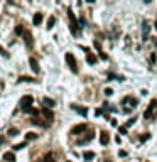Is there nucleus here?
I'll return each mask as SVG.
<instances>
[{
  "label": "nucleus",
  "instance_id": "nucleus-4",
  "mask_svg": "<svg viewBox=\"0 0 157 162\" xmlns=\"http://www.w3.org/2000/svg\"><path fill=\"white\" fill-rule=\"evenodd\" d=\"M156 107H157V100H152V101L149 103V108L145 110L144 117H145V118H150V117H152V113H154V110H156Z\"/></svg>",
  "mask_w": 157,
  "mask_h": 162
},
{
  "label": "nucleus",
  "instance_id": "nucleus-12",
  "mask_svg": "<svg viewBox=\"0 0 157 162\" xmlns=\"http://www.w3.org/2000/svg\"><path fill=\"white\" fill-rule=\"evenodd\" d=\"M41 22H42V14H35L34 19H32V24H34V25H39Z\"/></svg>",
  "mask_w": 157,
  "mask_h": 162
},
{
  "label": "nucleus",
  "instance_id": "nucleus-32",
  "mask_svg": "<svg viewBox=\"0 0 157 162\" xmlns=\"http://www.w3.org/2000/svg\"><path fill=\"white\" fill-rule=\"evenodd\" d=\"M69 162H71V161H69Z\"/></svg>",
  "mask_w": 157,
  "mask_h": 162
},
{
  "label": "nucleus",
  "instance_id": "nucleus-27",
  "mask_svg": "<svg viewBox=\"0 0 157 162\" xmlns=\"http://www.w3.org/2000/svg\"><path fill=\"white\" fill-rule=\"evenodd\" d=\"M0 53L3 54V56H5V57H7V56H9V53H7V51H5V49H3V47H2V46H0Z\"/></svg>",
  "mask_w": 157,
  "mask_h": 162
},
{
  "label": "nucleus",
  "instance_id": "nucleus-31",
  "mask_svg": "<svg viewBox=\"0 0 157 162\" xmlns=\"http://www.w3.org/2000/svg\"><path fill=\"white\" fill-rule=\"evenodd\" d=\"M105 162H110V161H105Z\"/></svg>",
  "mask_w": 157,
  "mask_h": 162
},
{
  "label": "nucleus",
  "instance_id": "nucleus-3",
  "mask_svg": "<svg viewBox=\"0 0 157 162\" xmlns=\"http://www.w3.org/2000/svg\"><path fill=\"white\" fill-rule=\"evenodd\" d=\"M66 63L69 64L71 71H73V73H78V64H76V59H74V56H73L71 53L66 54Z\"/></svg>",
  "mask_w": 157,
  "mask_h": 162
},
{
  "label": "nucleus",
  "instance_id": "nucleus-22",
  "mask_svg": "<svg viewBox=\"0 0 157 162\" xmlns=\"http://www.w3.org/2000/svg\"><path fill=\"white\" fill-rule=\"evenodd\" d=\"M7 133H9L10 137H14V135H17V133H19V130H17V128H9V132H7Z\"/></svg>",
  "mask_w": 157,
  "mask_h": 162
},
{
  "label": "nucleus",
  "instance_id": "nucleus-23",
  "mask_svg": "<svg viewBox=\"0 0 157 162\" xmlns=\"http://www.w3.org/2000/svg\"><path fill=\"white\" fill-rule=\"evenodd\" d=\"M147 34H149V24H147V22H144V36L147 37Z\"/></svg>",
  "mask_w": 157,
  "mask_h": 162
},
{
  "label": "nucleus",
  "instance_id": "nucleus-8",
  "mask_svg": "<svg viewBox=\"0 0 157 162\" xmlns=\"http://www.w3.org/2000/svg\"><path fill=\"white\" fill-rule=\"evenodd\" d=\"M71 108H73L74 111H78L80 115H85V117H86V113H88V110H86V108H83V107H78V105H71Z\"/></svg>",
  "mask_w": 157,
  "mask_h": 162
},
{
  "label": "nucleus",
  "instance_id": "nucleus-24",
  "mask_svg": "<svg viewBox=\"0 0 157 162\" xmlns=\"http://www.w3.org/2000/svg\"><path fill=\"white\" fill-rule=\"evenodd\" d=\"M25 145H27V142H22V144H17L15 147H14V149H15V150H20V149H24Z\"/></svg>",
  "mask_w": 157,
  "mask_h": 162
},
{
  "label": "nucleus",
  "instance_id": "nucleus-17",
  "mask_svg": "<svg viewBox=\"0 0 157 162\" xmlns=\"http://www.w3.org/2000/svg\"><path fill=\"white\" fill-rule=\"evenodd\" d=\"M15 34H17V36H24V34H25V31H24L22 25H17V27H15Z\"/></svg>",
  "mask_w": 157,
  "mask_h": 162
},
{
  "label": "nucleus",
  "instance_id": "nucleus-7",
  "mask_svg": "<svg viewBox=\"0 0 157 162\" xmlns=\"http://www.w3.org/2000/svg\"><path fill=\"white\" fill-rule=\"evenodd\" d=\"M122 103L125 105V103H128L130 107H135L137 105V98H132V96H127V98H123L122 100Z\"/></svg>",
  "mask_w": 157,
  "mask_h": 162
},
{
  "label": "nucleus",
  "instance_id": "nucleus-5",
  "mask_svg": "<svg viewBox=\"0 0 157 162\" xmlns=\"http://www.w3.org/2000/svg\"><path fill=\"white\" fill-rule=\"evenodd\" d=\"M85 130H86V125L81 123V125L73 127V128H71V133H73V135H78V133H81V132H85Z\"/></svg>",
  "mask_w": 157,
  "mask_h": 162
},
{
  "label": "nucleus",
  "instance_id": "nucleus-18",
  "mask_svg": "<svg viewBox=\"0 0 157 162\" xmlns=\"http://www.w3.org/2000/svg\"><path fill=\"white\" fill-rule=\"evenodd\" d=\"M83 157H85V161H91V159L95 157V154H93V152H85Z\"/></svg>",
  "mask_w": 157,
  "mask_h": 162
},
{
  "label": "nucleus",
  "instance_id": "nucleus-29",
  "mask_svg": "<svg viewBox=\"0 0 157 162\" xmlns=\"http://www.w3.org/2000/svg\"><path fill=\"white\" fill-rule=\"evenodd\" d=\"M118 155H120V157H127V152H125V150H120Z\"/></svg>",
  "mask_w": 157,
  "mask_h": 162
},
{
  "label": "nucleus",
  "instance_id": "nucleus-30",
  "mask_svg": "<svg viewBox=\"0 0 157 162\" xmlns=\"http://www.w3.org/2000/svg\"><path fill=\"white\" fill-rule=\"evenodd\" d=\"M156 29H157V20H156Z\"/></svg>",
  "mask_w": 157,
  "mask_h": 162
},
{
  "label": "nucleus",
  "instance_id": "nucleus-10",
  "mask_svg": "<svg viewBox=\"0 0 157 162\" xmlns=\"http://www.w3.org/2000/svg\"><path fill=\"white\" fill-rule=\"evenodd\" d=\"M100 142H102V145H106L108 142H110V137H108L106 132H102V135H100Z\"/></svg>",
  "mask_w": 157,
  "mask_h": 162
},
{
  "label": "nucleus",
  "instance_id": "nucleus-26",
  "mask_svg": "<svg viewBox=\"0 0 157 162\" xmlns=\"http://www.w3.org/2000/svg\"><path fill=\"white\" fill-rule=\"evenodd\" d=\"M118 132H120V133H125V135H127V127H120V128H118Z\"/></svg>",
  "mask_w": 157,
  "mask_h": 162
},
{
  "label": "nucleus",
  "instance_id": "nucleus-1",
  "mask_svg": "<svg viewBox=\"0 0 157 162\" xmlns=\"http://www.w3.org/2000/svg\"><path fill=\"white\" fill-rule=\"evenodd\" d=\"M68 15H69V24H71V34H73V36H78V34H80V25H78L76 15H74L71 10L68 12Z\"/></svg>",
  "mask_w": 157,
  "mask_h": 162
},
{
  "label": "nucleus",
  "instance_id": "nucleus-16",
  "mask_svg": "<svg viewBox=\"0 0 157 162\" xmlns=\"http://www.w3.org/2000/svg\"><path fill=\"white\" fill-rule=\"evenodd\" d=\"M86 61H88V64H95V63H96V56H95V54H88Z\"/></svg>",
  "mask_w": 157,
  "mask_h": 162
},
{
  "label": "nucleus",
  "instance_id": "nucleus-14",
  "mask_svg": "<svg viewBox=\"0 0 157 162\" xmlns=\"http://www.w3.org/2000/svg\"><path fill=\"white\" fill-rule=\"evenodd\" d=\"M3 159H5V161H9V162L15 161V157H14V154H12V152H5V154H3Z\"/></svg>",
  "mask_w": 157,
  "mask_h": 162
},
{
  "label": "nucleus",
  "instance_id": "nucleus-25",
  "mask_svg": "<svg viewBox=\"0 0 157 162\" xmlns=\"http://www.w3.org/2000/svg\"><path fill=\"white\" fill-rule=\"evenodd\" d=\"M134 123H135V117H132V118H130V120H128V122H127V127L134 125Z\"/></svg>",
  "mask_w": 157,
  "mask_h": 162
},
{
  "label": "nucleus",
  "instance_id": "nucleus-21",
  "mask_svg": "<svg viewBox=\"0 0 157 162\" xmlns=\"http://www.w3.org/2000/svg\"><path fill=\"white\" fill-rule=\"evenodd\" d=\"M44 162H54V155H52V154H46Z\"/></svg>",
  "mask_w": 157,
  "mask_h": 162
},
{
  "label": "nucleus",
  "instance_id": "nucleus-15",
  "mask_svg": "<svg viewBox=\"0 0 157 162\" xmlns=\"http://www.w3.org/2000/svg\"><path fill=\"white\" fill-rule=\"evenodd\" d=\"M20 83H34V78H29V76H20L19 78Z\"/></svg>",
  "mask_w": 157,
  "mask_h": 162
},
{
  "label": "nucleus",
  "instance_id": "nucleus-13",
  "mask_svg": "<svg viewBox=\"0 0 157 162\" xmlns=\"http://www.w3.org/2000/svg\"><path fill=\"white\" fill-rule=\"evenodd\" d=\"M42 103H44L46 107H54V105H56V101H54L52 98H47V96H46V98L42 100Z\"/></svg>",
  "mask_w": 157,
  "mask_h": 162
},
{
  "label": "nucleus",
  "instance_id": "nucleus-6",
  "mask_svg": "<svg viewBox=\"0 0 157 162\" xmlns=\"http://www.w3.org/2000/svg\"><path fill=\"white\" fill-rule=\"evenodd\" d=\"M29 64H31V69L34 73H39V63H37L35 57H31V59H29Z\"/></svg>",
  "mask_w": 157,
  "mask_h": 162
},
{
  "label": "nucleus",
  "instance_id": "nucleus-19",
  "mask_svg": "<svg viewBox=\"0 0 157 162\" xmlns=\"http://www.w3.org/2000/svg\"><path fill=\"white\" fill-rule=\"evenodd\" d=\"M25 139H27V140H34V139H37V133H34V132H29V133L25 135Z\"/></svg>",
  "mask_w": 157,
  "mask_h": 162
},
{
  "label": "nucleus",
  "instance_id": "nucleus-9",
  "mask_svg": "<svg viewBox=\"0 0 157 162\" xmlns=\"http://www.w3.org/2000/svg\"><path fill=\"white\" fill-rule=\"evenodd\" d=\"M42 115H44V117H46V118H47L49 122H51L52 118H54V113H52L49 108H42Z\"/></svg>",
  "mask_w": 157,
  "mask_h": 162
},
{
  "label": "nucleus",
  "instance_id": "nucleus-20",
  "mask_svg": "<svg viewBox=\"0 0 157 162\" xmlns=\"http://www.w3.org/2000/svg\"><path fill=\"white\" fill-rule=\"evenodd\" d=\"M54 22H56V19H54V17H49V19H47V29H52Z\"/></svg>",
  "mask_w": 157,
  "mask_h": 162
},
{
  "label": "nucleus",
  "instance_id": "nucleus-28",
  "mask_svg": "<svg viewBox=\"0 0 157 162\" xmlns=\"http://www.w3.org/2000/svg\"><path fill=\"white\" fill-rule=\"evenodd\" d=\"M149 137H150V135H149V133H144V135H142V142H145V140H147V139H149Z\"/></svg>",
  "mask_w": 157,
  "mask_h": 162
},
{
  "label": "nucleus",
  "instance_id": "nucleus-11",
  "mask_svg": "<svg viewBox=\"0 0 157 162\" xmlns=\"http://www.w3.org/2000/svg\"><path fill=\"white\" fill-rule=\"evenodd\" d=\"M24 39H25L27 47H32V36H31V32H25V34H24Z\"/></svg>",
  "mask_w": 157,
  "mask_h": 162
},
{
  "label": "nucleus",
  "instance_id": "nucleus-2",
  "mask_svg": "<svg viewBox=\"0 0 157 162\" xmlns=\"http://www.w3.org/2000/svg\"><path fill=\"white\" fill-rule=\"evenodd\" d=\"M32 101H34V98H32V96H29V95H27V96H24V98L20 100V107H22V110L29 113V110H31V105H32Z\"/></svg>",
  "mask_w": 157,
  "mask_h": 162
}]
</instances>
